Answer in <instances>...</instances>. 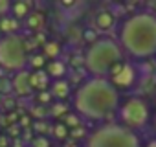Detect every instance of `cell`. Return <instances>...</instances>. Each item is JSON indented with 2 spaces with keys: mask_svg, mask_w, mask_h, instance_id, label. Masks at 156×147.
<instances>
[{
  "mask_svg": "<svg viewBox=\"0 0 156 147\" xmlns=\"http://www.w3.org/2000/svg\"><path fill=\"white\" fill-rule=\"evenodd\" d=\"M73 112H77L83 120L107 123L118 116L121 98L119 90L112 85L108 77H87L79 83L72 96Z\"/></svg>",
  "mask_w": 156,
  "mask_h": 147,
  "instance_id": "1",
  "label": "cell"
},
{
  "mask_svg": "<svg viewBox=\"0 0 156 147\" xmlns=\"http://www.w3.org/2000/svg\"><path fill=\"white\" fill-rule=\"evenodd\" d=\"M118 42L136 61L156 57V13L136 11L125 17L118 28Z\"/></svg>",
  "mask_w": 156,
  "mask_h": 147,
  "instance_id": "2",
  "label": "cell"
},
{
  "mask_svg": "<svg viewBox=\"0 0 156 147\" xmlns=\"http://www.w3.org/2000/svg\"><path fill=\"white\" fill-rule=\"evenodd\" d=\"M85 68L92 77H110V72L116 64L125 63V52L118 39L99 37L85 52Z\"/></svg>",
  "mask_w": 156,
  "mask_h": 147,
  "instance_id": "3",
  "label": "cell"
},
{
  "mask_svg": "<svg viewBox=\"0 0 156 147\" xmlns=\"http://www.w3.org/2000/svg\"><path fill=\"white\" fill-rule=\"evenodd\" d=\"M83 147H143L138 132L123 127L119 121H107L88 132Z\"/></svg>",
  "mask_w": 156,
  "mask_h": 147,
  "instance_id": "4",
  "label": "cell"
},
{
  "mask_svg": "<svg viewBox=\"0 0 156 147\" xmlns=\"http://www.w3.org/2000/svg\"><path fill=\"white\" fill-rule=\"evenodd\" d=\"M30 53L24 48L22 35H6L0 37V68L4 72H20L26 70Z\"/></svg>",
  "mask_w": 156,
  "mask_h": 147,
  "instance_id": "5",
  "label": "cell"
},
{
  "mask_svg": "<svg viewBox=\"0 0 156 147\" xmlns=\"http://www.w3.org/2000/svg\"><path fill=\"white\" fill-rule=\"evenodd\" d=\"M118 120H119V123L123 127H127V129H130L134 132L143 131L149 125V120H151V110H149L147 101L138 98V96L127 98L119 105Z\"/></svg>",
  "mask_w": 156,
  "mask_h": 147,
  "instance_id": "6",
  "label": "cell"
},
{
  "mask_svg": "<svg viewBox=\"0 0 156 147\" xmlns=\"http://www.w3.org/2000/svg\"><path fill=\"white\" fill-rule=\"evenodd\" d=\"M110 81H112V85L119 90V88H127V87H130L134 81H136V72H134V66L132 64H129V63H119V64H116L114 68H112V72H110V77H108Z\"/></svg>",
  "mask_w": 156,
  "mask_h": 147,
  "instance_id": "7",
  "label": "cell"
},
{
  "mask_svg": "<svg viewBox=\"0 0 156 147\" xmlns=\"http://www.w3.org/2000/svg\"><path fill=\"white\" fill-rule=\"evenodd\" d=\"M11 88L17 94V98H31L35 94V90L31 87V72L30 70H20V72L13 74Z\"/></svg>",
  "mask_w": 156,
  "mask_h": 147,
  "instance_id": "8",
  "label": "cell"
},
{
  "mask_svg": "<svg viewBox=\"0 0 156 147\" xmlns=\"http://www.w3.org/2000/svg\"><path fill=\"white\" fill-rule=\"evenodd\" d=\"M50 92H51V98H53V99L64 101V99H68L70 94H72V85H70L68 79H55V81H51Z\"/></svg>",
  "mask_w": 156,
  "mask_h": 147,
  "instance_id": "9",
  "label": "cell"
},
{
  "mask_svg": "<svg viewBox=\"0 0 156 147\" xmlns=\"http://www.w3.org/2000/svg\"><path fill=\"white\" fill-rule=\"evenodd\" d=\"M51 81H53V79L48 76V72H46V70H37V72H31V87H33L35 94L50 90Z\"/></svg>",
  "mask_w": 156,
  "mask_h": 147,
  "instance_id": "10",
  "label": "cell"
},
{
  "mask_svg": "<svg viewBox=\"0 0 156 147\" xmlns=\"http://www.w3.org/2000/svg\"><path fill=\"white\" fill-rule=\"evenodd\" d=\"M114 24H116V17H114V13L108 11V9H101V11H98L96 17H94V26H96L98 31H108Z\"/></svg>",
  "mask_w": 156,
  "mask_h": 147,
  "instance_id": "11",
  "label": "cell"
},
{
  "mask_svg": "<svg viewBox=\"0 0 156 147\" xmlns=\"http://www.w3.org/2000/svg\"><path fill=\"white\" fill-rule=\"evenodd\" d=\"M20 28H22V20L15 19L13 15H8L4 19H0V33H2V37H6V35H19Z\"/></svg>",
  "mask_w": 156,
  "mask_h": 147,
  "instance_id": "12",
  "label": "cell"
},
{
  "mask_svg": "<svg viewBox=\"0 0 156 147\" xmlns=\"http://www.w3.org/2000/svg\"><path fill=\"white\" fill-rule=\"evenodd\" d=\"M46 72L48 76L55 81V79H64V74H66V64L61 61V59H53V61H48L46 64Z\"/></svg>",
  "mask_w": 156,
  "mask_h": 147,
  "instance_id": "13",
  "label": "cell"
},
{
  "mask_svg": "<svg viewBox=\"0 0 156 147\" xmlns=\"http://www.w3.org/2000/svg\"><path fill=\"white\" fill-rule=\"evenodd\" d=\"M31 13V2H26V0H19V2H13L11 6V15L19 20H26L28 15Z\"/></svg>",
  "mask_w": 156,
  "mask_h": 147,
  "instance_id": "14",
  "label": "cell"
},
{
  "mask_svg": "<svg viewBox=\"0 0 156 147\" xmlns=\"http://www.w3.org/2000/svg\"><path fill=\"white\" fill-rule=\"evenodd\" d=\"M44 22H46V17H44V13H41V11H31V13L28 15V19H26V26H28L30 30H33L35 33H39V31L44 28Z\"/></svg>",
  "mask_w": 156,
  "mask_h": 147,
  "instance_id": "15",
  "label": "cell"
},
{
  "mask_svg": "<svg viewBox=\"0 0 156 147\" xmlns=\"http://www.w3.org/2000/svg\"><path fill=\"white\" fill-rule=\"evenodd\" d=\"M68 112H70V110H68V105H66L64 101H55V103H51V105L48 107V114H50L51 118H57V120H59V118L62 120Z\"/></svg>",
  "mask_w": 156,
  "mask_h": 147,
  "instance_id": "16",
  "label": "cell"
},
{
  "mask_svg": "<svg viewBox=\"0 0 156 147\" xmlns=\"http://www.w3.org/2000/svg\"><path fill=\"white\" fill-rule=\"evenodd\" d=\"M59 53H61V46H59V42H55V41H48V42L42 46V55H44L46 59H50V61L59 59Z\"/></svg>",
  "mask_w": 156,
  "mask_h": 147,
  "instance_id": "17",
  "label": "cell"
},
{
  "mask_svg": "<svg viewBox=\"0 0 156 147\" xmlns=\"http://www.w3.org/2000/svg\"><path fill=\"white\" fill-rule=\"evenodd\" d=\"M28 64L31 66V70H33V72H37V70H46L48 59H46L42 53H33V55H30Z\"/></svg>",
  "mask_w": 156,
  "mask_h": 147,
  "instance_id": "18",
  "label": "cell"
},
{
  "mask_svg": "<svg viewBox=\"0 0 156 147\" xmlns=\"http://www.w3.org/2000/svg\"><path fill=\"white\" fill-rule=\"evenodd\" d=\"M62 123L72 131V129H77V127L83 125V118L77 114V112H68V114L62 118Z\"/></svg>",
  "mask_w": 156,
  "mask_h": 147,
  "instance_id": "19",
  "label": "cell"
},
{
  "mask_svg": "<svg viewBox=\"0 0 156 147\" xmlns=\"http://www.w3.org/2000/svg\"><path fill=\"white\" fill-rule=\"evenodd\" d=\"M51 134L57 138V140H68L70 138V129L62 123V121H59V123H55L53 127H51Z\"/></svg>",
  "mask_w": 156,
  "mask_h": 147,
  "instance_id": "20",
  "label": "cell"
},
{
  "mask_svg": "<svg viewBox=\"0 0 156 147\" xmlns=\"http://www.w3.org/2000/svg\"><path fill=\"white\" fill-rule=\"evenodd\" d=\"M87 136H88V131L81 125V127H77V129H72L70 131V140H73V142H79V140H87Z\"/></svg>",
  "mask_w": 156,
  "mask_h": 147,
  "instance_id": "21",
  "label": "cell"
},
{
  "mask_svg": "<svg viewBox=\"0 0 156 147\" xmlns=\"http://www.w3.org/2000/svg\"><path fill=\"white\" fill-rule=\"evenodd\" d=\"M31 147H51V142L46 134H37L31 140Z\"/></svg>",
  "mask_w": 156,
  "mask_h": 147,
  "instance_id": "22",
  "label": "cell"
},
{
  "mask_svg": "<svg viewBox=\"0 0 156 147\" xmlns=\"http://www.w3.org/2000/svg\"><path fill=\"white\" fill-rule=\"evenodd\" d=\"M51 92L50 90H46V92H39L37 94V103L41 105V107H50L51 105Z\"/></svg>",
  "mask_w": 156,
  "mask_h": 147,
  "instance_id": "23",
  "label": "cell"
},
{
  "mask_svg": "<svg viewBox=\"0 0 156 147\" xmlns=\"http://www.w3.org/2000/svg\"><path fill=\"white\" fill-rule=\"evenodd\" d=\"M11 6L13 2H9V0H0V19L11 15Z\"/></svg>",
  "mask_w": 156,
  "mask_h": 147,
  "instance_id": "24",
  "label": "cell"
},
{
  "mask_svg": "<svg viewBox=\"0 0 156 147\" xmlns=\"http://www.w3.org/2000/svg\"><path fill=\"white\" fill-rule=\"evenodd\" d=\"M9 92H13L11 77H0V94H9Z\"/></svg>",
  "mask_w": 156,
  "mask_h": 147,
  "instance_id": "25",
  "label": "cell"
},
{
  "mask_svg": "<svg viewBox=\"0 0 156 147\" xmlns=\"http://www.w3.org/2000/svg\"><path fill=\"white\" fill-rule=\"evenodd\" d=\"M83 37H85V41H88V46H90V44H94V42L99 39V37H98V33H96L94 30H87Z\"/></svg>",
  "mask_w": 156,
  "mask_h": 147,
  "instance_id": "26",
  "label": "cell"
},
{
  "mask_svg": "<svg viewBox=\"0 0 156 147\" xmlns=\"http://www.w3.org/2000/svg\"><path fill=\"white\" fill-rule=\"evenodd\" d=\"M15 107H17V101H15L13 98H6V99H4V109H6L8 112H11Z\"/></svg>",
  "mask_w": 156,
  "mask_h": 147,
  "instance_id": "27",
  "label": "cell"
},
{
  "mask_svg": "<svg viewBox=\"0 0 156 147\" xmlns=\"http://www.w3.org/2000/svg\"><path fill=\"white\" fill-rule=\"evenodd\" d=\"M62 8H66V9H72V8H75L77 4H81V2H75V0H64V2H59Z\"/></svg>",
  "mask_w": 156,
  "mask_h": 147,
  "instance_id": "28",
  "label": "cell"
},
{
  "mask_svg": "<svg viewBox=\"0 0 156 147\" xmlns=\"http://www.w3.org/2000/svg\"><path fill=\"white\" fill-rule=\"evenodd\" d=\"M19 123H20V127H26V129H28V127H30V118H28V116H24V118H20V121H19Z\"/></svg>",
  "mask_w": 156,
  "mask_h": 147,
  "instance_id": "29",
  "label": "cell"
},
{
  "mask_svg": "<svg viewBox=\"0 0 156 147\" xmlns=\"http://www.w3.org/2000/svg\"><path fill=\"white\" fill-rule=\"evenodd\" d=\"M9 145V140L6 136H0V147H8Z\"/></svg>",
  "mask_w": 156,
  "mask_h": 147,
  "instance_id": "30",
  "label": "cell"
},
{
  "mask_svg": "<svg viewBox=\"0 0 156 147\" xmlns=\"http://www.w3.org/2000/svg\"><path fill=\"white\" fill-rule=\"evenodd\" d=\"M64 147H77V142H73V140L68 138V140L64 142Z\"/></svg>",
  "mask_w": 156,
  "mask_h": 147,
  "instance_id": "31",
  "label": "cell"
},
{
  "mask_svg": "<svg viewBox=\"0 0 156 147\" xmlns=\"http://www.w3.org/2000/svg\"><path fill=\"white\" fill-rule=\"evenodd\" d=\"M145 147H156V140H151V142H149Z\"/></svg>",
  "mask_w": 156,
  "mask_h": 147,
  "instance_id": "32",
  "label": "cell"
},
{
  "mask_svg": "<svg viewBox=\"0 0 156 147\" xmlns=\"http://www.w3.org/2000/svg\"><path fill=\"white\" fill-rule=\"evenodd\" d=\"M154 129H156V114H154Z\"/></svg>",
  "mask_w": 156,
  "mask_h": 147,
  "instance_id": "33",
  "label": "cell"
}]
</instances>
